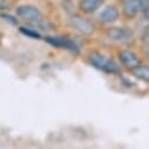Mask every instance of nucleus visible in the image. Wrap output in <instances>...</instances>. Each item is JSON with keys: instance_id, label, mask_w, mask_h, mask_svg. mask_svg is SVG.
<instances>
[{"instance_id": "nucleus-1", "label": "nucleus", "mask_w": 149, "mask_h": 149, "mask_svg": "<svg viewBox=\"0 0 149 149\" xmlns=\"http://www.w3.org/2000/svg\"><path fill=\"white\" fill-rule=\"evenodd\" d=\"M90 63L92 64V66H94L95 69L106 72V73H118L120 72V68L119 65L111 58L98 54V52H92L88 57Z\"/></svg>"}, {"instance_id": "nucleus-2", "label": "nucleus", "mask_w": 149, "mask_h": 149, "mask_svg": "<svg viewBox=\"0 0 149 149\" xmlns=\"http://www.w3.org/2000/svg\"><path fill=\"white\" fill-rule=\"evenodd\" d=\"M45 42H48L50 45L55 47V48H61V49H66L71 52H78V45L66 38V37H62V36H45L44 37Z\"/></svg>"}, {"instance_id": "nucleus-3", "label": "nucleus", "mask_w": 149, "mask_h": 149, "mask_svg": "<svg viewBox=\"0 0 149 149\" xmlns=\"http://www.w3.org/2000/svg\"><path fill=\"white\" fill-rule=\"evenodd\" d=\"M16 13L20 17L29 21H38L41 17V12L38 8L31 5H21L16 8Z\"/></svg>"}, {"instance_id": "nucleus-4", "label": "nucleus", "mask_w": 149, "mask_h": 149, "mask_svg": "<svg viewBox=\"0 0 149 149\" xmlns=\"http://www.w3.org/2000/svg\"><path fill=\"white\" fill-rule=\"evenodd\" d=\"M148 0H127L123 5V13L126 16L133 17L139 12L144 9Z\"/></svg>"}, {"instance_id": "nucleus-5", "label": "nucleus", "mask_w": 149, "mask_h": 149, "mask_svg": "<svg viewBox=\"0 0 149 149\" xmlns=\"http://www.w3.org/2000/svg\"><path fill=\"white\" fill-rule=\"evenodd\" d=\"M69 22H70V24H71L74 29H77L78 31H80V33H83V34H85V35H90V34H92L93 30H94L93 24H92L90 21H87L86 19H83V17H80V16H72V17L69 20Z\"/></svg>"}, {"instance_id": "nucleus-6", "label": "nucleus", "mask_w": 149, "mask_h": 149, "mask_svg": "<svg viewBox=\"0 0 149 149\" xmlns=\"http://www.w3.org/2000/svg\"><path fill=\"white\" fill-rule=\"evenodd\" d=\"M107 35L111 40L118 41V42H127L132 37L130 30H128L127 28H118V27L109 28L107 31Z\"/></svg>"}, {"instance_id": "nucleus-7", "label": "nucleus", "mask_w": 149, "mask_h": 149, "mask_svg": "<svg viewBox=\"0 0 149 149\" xmlns=\"http://www.w3.org/2000/svg\"><path fill=\"white\" fill-rule=\"evenodd\" d=\"M119 57H120V61H121L122 65H125L128 69H132L133 70L134 68H136L137 65H140L139 57L136 56V54H134L130 50H122V51H120Z\"/></svg>"}, {"instance_id": "nucleus-8", "label": "nucleus", "mask_w": 149, "mask_h": 149, "mask_svg": "<svg viewBox=\"0 0 149 149\" xmlns=\"http://www.w3.org/2000/svg\"><path fill=\"white\" fill-rule=\"evenodd\" d=\"M119 16V10L115 6H107L106 8H104L98 19L100 22H104V23H109V22H114Z\"/></svg>"}, {"instance_id": "nucleus-9", "label": "nucleus", "mask_w": 149, "mask_h": 149, "mask_svg": "<svg viewBox=\"0 0 149 149\" xmlns=\"http://www.w3.org/2000/svg\"><path fill=\"white\" fill-rule=\"evenodd\" d=\"M102 3V0H80L79 6L85 13H92L98 9Z\"/></svg>"}, {"instance_id": "nucleus-10", "label": "nucleus", "mask_w": 149, "mask_h": 149, "mask_svg": "<svg viewBox=\"0 0 149 149\" xmlns=\"http://www.w3.org/2000/svg\"><path fill=\"white\" fill-rule=\"evenodd\" d=\"M133 74L136 78H139V79H141L146 83H149V66L140 64V65H137L136 68L133 69Z\"/></svg>"}, {"instance_id": "nucleus-11", "label": "nucleus", "mask_w": 149, "mask_h": 149, "mask_svg": "<svg viewBox=\"0 0 149 149\" xmlns=\"http://www.w3.org/2000/svg\"><path fill=\"white\" fill-rule=\"evenodd\" d=\"M19 30H20V33H22L23 35H26V36H28V37H30V38H36V40H38V38L41 37L40 33H37L35 29H30V28L21 27Z\"/></svg>"}, {"instance_id": "nucleus-12", "label": "nucleus", "mask_w": 149, "mask_h": 149, "mask_svg": "<svg viewBox=\"0 0 149 149\" xmlns=\"http://www.w3.org/2000/svg\"><path fill=\"white\" fill-rule=\"evenodd\" d=\"M1 17L7 19V21H9V22H10V23H13V24H15V23H16V21L14 20V17H12V16H9V15H1Z\"/></svg>"}, {"instance_id": "nucleus-13", "label": "nucleus", "mask_w": 149, "mask_h": 149, "mask_svg": "<svg viewBox=\"0 0 149 149\" xmlns=\"http://www.w3.org/2000/svg\"><path fill=\"white\" fill-rule=\"evenodd\" d=\"M144 41H146V56L149 59V38H147Z\"/></svg>"}, {"instance_id": "nucleus-14", "label": "nucleus", "mask_w": 149, "mask_h": 149, "mask_svg": "<svg viewBox=\"0 0 149 149\" xmlns=\"http://www.w3.org/2000/svg\"><path fill=\"white\" fill-rule=\"evenodd\" d=\"M143 15L146 19H149V5L144 7V10H143Z\"/></svg>"}, {"instance_id": "nucleus-15", "label": "nucleus", "mask_w": 149, "mask_h": 149, "mask_svg": "<svg viewBox=\"0 0 149 149\" xmlns=\"http://www.w3.org/2000/svg\"><path fill=\"white\" fill-rule=\"evenodd\" d=\"M143 38L144 40H147V38H149V26L146 28V30H144V34H143Z\"/></svg>"}]
</instances>
